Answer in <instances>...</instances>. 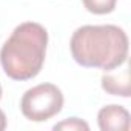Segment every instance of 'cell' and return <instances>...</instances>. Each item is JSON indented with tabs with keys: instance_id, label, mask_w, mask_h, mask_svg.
Segmentation results:
<instances>
[{
	"instance_id": "cell-2",
	"label": "cell",
	"mask_w": 131,
	"mask_h": 131,
	"mask_svg": "<svg viewBox=\"0 0 131 131\" xmlns=\"http://www.w3.org/2000/svg\"><path fill=\"white\" fill-rule=\"evenodd\" d=\"M48 31L36 22H23L14 28L0 49V65L5 74L19 82L34 79L43 68Z\"/></svg>"
},
{
	"instance_id": "cell-8",
	"label": "cell",
	"mask_w": 131,
	"mask_h": 131,
	"mask_svg": "<svg viewBox=\"0 0 131 131\" xmlns=\"http://www.w3.org/2000/svg\"><path fill=\"white\" fill-rule=\"evenodd\" d=\"M5 128H6V116L3 110H0V131H3Z\"/></svg>"
},
{
	"instance_id": "cell-6",
	"label": "cell",
	"mask_w": 131,
	"mask_h": 131,
	"mask_svg": "<svg viewBox=\"0 0 131 131\" xmlns=\"http://www.w3.org/2000/svg\"><path fill=\"white\" fill-rule=\"evenodd\" d=\"M85 9L96 16L110 14L116 9L117 0H82Z\"/></svg>"
},
{
	"instance_id": "cell-3",
	"label": "cell",
	"mask_w": 131,
	"mask_h": 131,
	"mask_svg": "<svg viewBox=\"0 0 131 131\" xmlns=\"http://www.w3.org/2000/svg\"><path fill=\"white\" fill-rule=\"evenodd\" d=\"M63 108V94L54 83H40L25 91L20 111L31 122H46Z\"/></svg>"
},
{
	"instance_id": "cell-5",
	"label": "cell",
	"mask_w": 131,
	"mask_h": 131,
	"mask_svg": "<svg viewBox=\"0 0 131 131\" xmlns=\"http://www.w3.org/2000/svg\"><path fill=\"white\" fill-rule=\"evenodd\" d=\"M103 91L113 96L120 97H129L131 96V85H129V68L125 67L123 70H113L105 71L100 79Z\"/></svg>"
},
{
	"instance_id": "cell-1",
	"label": "cell",
	"mask_w": 131,
	"mask_h": 131,
	"mask_svg": "<svg viewBox=\"0 0 131 131\" xmlns=\"http://www.w3.org/2000/svg\"><path fill=\"white\" fill-rule=\"evenodd\" d=\"M128 36L116 25H85L70 40L71 56L83 68L113 71L128 59Z\"/></svg>"
},
{
	"instance_id": "cell-9",
	"label": "cell",
	"mask_w": 131,
	"mask_h": 131,
	"mask_svg": "<svg viewBox=\"0 0 131 131\" xmlns=\"http://www.w3.org/2000/svg\"><path fill=\"white\" fill-rule=\"evenodd\" d=\"M0 99H2V85H0Z\"/></svg>"
},
{
	"instance_id": "cell-7",
	"label": "cell",
	"mask_w": 131,
	"mask_h": 131,
	"mask_svg": "<svg viewBox=\"0 0 131 131\" xmlns=\"http://www.w3.org/2000/svg\"><path fill=\"white\" fill-rule=\"evenodd\" d=\"M52 129H67V131H88L90 125L79 119V117H70V119H65L63 122H59L52 126Z\"/></svg>"
},
{
	"instance_id": "cell-4",
	"label": "cell",
	"mask_w": 131,
	"mask_h": 131,
	"mask_svg": "<svg viewBox=\"0 0 131 131\" xmlns=\"http://www.w3.org/2000/svg\"><path fill=\"white\" fill-rule=\"evenodd\" d=\"M97 123L102 131H128L129 113L122 105H106L99 110Z\"/></svg>"
}]
</instances>
